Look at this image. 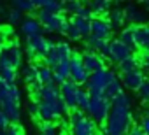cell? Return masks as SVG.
<instances>
[{
    "label": "cell",
    "mask_w": 149,
    "mask_h": 135,
    "mask_svg": "<svg viewBox=\"0 0 149 135\" xmlns=\"http://www.w3.org/2000/svg\"><path fill=\"white\" fill-rule=\"evenodd\" d=\"M68 123H70V135H98L97 125L86 116V112L79 109L68 111Z\"/></svg>",
    "instance_id": "5"
},
{
    "label": "cell",
    "mask_w": 149,
    "mask_h": 135,
    "mask_svg": "<svg viewBox=\"0 0 149 135\" xmlns=\"http://www.w3.org/2000/svg\"><path fill=\"white\" fill-rule=\"evenodd\" d=\"M11 126H13V123H11L9 116H7L2 109H0V133H2V132H7Z\"/></svg>",
    "instance_id": "37"
},
{
    "label": "cell",
    "mask_w": 149,
    "mask_h": 135,
    "mask_svg": "<svg viewBox=\"0 0 149 135\" xmlns=\"http://www.w3.org/2000/svg\"><path fill=\"white\" fill-rule=\"evenodd\" d=\"M65 37L72 42V40H81V35H79V32L74 28L72 25H70V21H68V30H67V33H65Z\"/></svg>",
    "instance_id": "40"
},
{
    "label": "cell",
    "mask_w": 149,
    "mask_h": 135,
    "mask_svg": "<svg viewBox=\"0 0 149 135\" xmlns=\"http://www.w3.org/2000/svg\"><path fill=\"white\" fill-rule=\"evenodd\" d=\"M88 7H90V11L93 13L95 18H105V14L111 11L112 4L107 2V0H95V2L88 4Z\"/></svg>",
    "instance_id": "25"
},
{
    "label": "cell",
    "mask_w": 149,
    "mask_h": 135,
    "mask_svg": "<svg viewBox=\"0 0 149 135\" xmlns=\"http://www.w3.org/2000/svg\"><path fill=\"white\" fill-rule=\"evenodd\" d=\"M37 81L46 86V84H54V79H53V69L47 67L46 63H39L37 65Z\"/></svg>",
    "instance_id": "26"
},
{
    "label": "cell",
    "mask_w": 149,
    "mask_h": 135,
    "mask_svg": "<svg viewBox=\"0 0 149 135\" xmlns=\"http://www.w3.org/2000/svg\"><path fill=\"white\" fill-rule=\"evenodd\" d=\"M132 128H133L132 111L112 105V109H111V112L104 123V133L102 135H128Z\"/></svg>",
    "instance_id": "3"
},
{
    "label": "cell",
    "mask_w": 149,
    "mask_h": 135,
    "mask_svg": "<svg viewBox=\"0 0 149 135\" xmlns=\"http://www.w3.org/2000/svg\"><path fill=\"white\" fill-rule=\"evenodd\" d=\"M76 16H79V18H83V19H88V21H91L95 16H93V13L90 11V7H88V4H83V7L77 11V14Z\"/></svg>",
    "instance_id": "39"
},
{
    "label": "cell",
    "mask_w": 149,
    "mask_h": 135,
    "mask_svg": "<svg viewBox=\"0 0 149 135\" xmlns=\"http://www.w3.org/2000/svg\"><path fill=\"white\" fill-rule=\"evenodd\" d=\"M53 79H54L56 86H60V84H63L65 81L70 79V65H68V61L58 63L54 67V69H53Z\"/></svg>",
    "instance_id": "21"
},
{
    "label": "cell",
    "mask_w": 149,
    "mask_h": 135,
    "mask_svg": "<svg viewBox=\"0 0 149 135\" xmlns=\"http://www.w3.org/2000/svg\"><path fill=\"white\" fill-rule=\"evenodd\" d=\"M53 47H54V42L46 35L26 39V54L30 60H44Z\"/></svg>",
    "instance_id": "8"
},
{
    "label": "cell",
    "mask_w": 149,
    "mask_h": 135,
    "mask_svg": "<svg viewBox=\"0 0 149 135\" xmlns=\"http://www.w3.org/2000/svg\"><path fill=\"white\" fill-rule=\"evenodd\" d=\"M118 40H119L121 44H125L126 47H130V49L133 51V49H135V26L128 25V26H125L123 30H119Z\"/></svg>",
    "instance_id": "24"
},
{
    "label": "cell",
    "mask_w": 149,
    "mask_h": 135,
    "mask_svg": "<svg viewBox=\"0 0 149 135\" xmlns=\"http://www.w3.org/2000/svg\"><path fill=\"white\" fill-rule=\"evenodd\" d=\"M128 135H144V133L140 132V128H139L137 125H133V128L130 130V133H128Z\"/></svg>",
    "instance_id": "46"
},
{
    "label": "cell",
    "mask_w": 149,
    "mask_h": 135,
    "mask_svg": "<svg viewBox=\"0 0 149 135\" xmlns=\"http://www.w3.org/2000/svg\"><path fill=\"white\" fill-rule=\"evenodd\" d=\"M116 77H118L116 72L112 69H109V67H105V69H102L95 74H90V79L86 83V91L90 93L91 98H105V91Z\"/></svg>",
    "instance_id": "4"
},
{
    "label": "cell",
    "mask_w": 149,
    "mask_h": 135,
    "mask_svg": "<svg viewBox=\"0 0 149 135\" xmlns=\"http://www.w3.org/2000/svg\"><path fill=\"white\" fill-rule=\"evenodd\" d=\"M19 28H21V33H23L26 39H33V37H39V35L44 33V28H42V25L39 23V19H37V18H32V16L23 18Z\"/></svg>",
    "instance_id": "17"
},
{
    "label": "cell",
    "mask_w": 149,
    "mask_h": 135,
    "mask_svg": "<svg viewBox=\"0 0 149 135\" xmlns=\"http://www.w3.org/2000/svg\"><path fill=\"white\" fill-rule=\"evenodd\" d=\"M112 105L114 107H123V109H130L132 107V98H130V95L123 90L114 100H112Z\"/></svg>",
    "instance_id": "32"
},
{
    "label": "cell",
    "mask_w": 149,
    "mask_h": 135,
    "mask_svg": "<svg viewBox=\"0 0 149 135\" xmlns=\"http://www.w3.org/2000/svg\"><path fill=\"white\" fill-rule=\"evenodd\" d=\"M144 7H146V9L149 11V0H147V2H144Z\"/></svg>",
    "instance_id": "47"
},
{
    "label": "cell",
    "mask_w": 149,
    "mask_h": 135,
    "mask_svg": "<svg viewBox=\"0 0 149 135\" xmlns=\"http://www.w3.org/2000/svg\"><path fill=\"white\" fill-rule=\"evenodd\" d=\"M107 21L111 25L112 30H123L126 21H125V11L119 4H116L114 7H111V11L107 13Z\"/></svg>",
    "instance_id": "19"
},
{
    "label": "cell",
    "mask_w": 149,
    "mask_h": 135,
    "mask_svg": "<svg viewBox=\"0 0 149 135\" xmlns=\"http://www.w3.org/2000/svg\"><path fill=\"white\" fill-rule=\"evenodd\" d=\"M7 42H9V40H7V32L0 28V51L6 47V44H7Z\"/></svg>",
    "instance_id": "44"
},
{
    "label": "cell",
    "mask_w": 149,
    "mask_h": 135,
    "mask_svg": "<svg viewBox=\"0 0 149 135\" xmlns=\"http://www.w3.org/2000/svg\"><path fill=\"white\" fill-rule=\"evenodd\" d=\"M72 54H74V49H72L70 42H67V40H60V42H56L54 47L47 53V56L44 58V63H46L47 67H51V69H54L58 63L70 61Z\"/></svg>",
    "instance_id": "9"
},
{
    "label": "cell",
    "mask_w": 149,
    "mask_h": 135,
    "mask_svg": "<svg viewBox=\"0 0 149 135\" xmlns=\"http://www.w3.org/2000/svg\"><path fill=\"white\" fill-rule=\"evenodd\" d=\"M123 11H125V21H126L128 25H132V26L147 25V16H146V13L140 11L139 6H135V4H126V6L123 7Z\"/></svg>",
    "instance_id": "16"
},
{
    "label": "cell",
    "mask_w": 149,
    "mask_h": 135,
    "mask_svg": "<svg viewBox=\"0 0 149 135\" xmlns=\"http://www.w3.org/2000/svg\"><path fill=\"white\" fill-rule=\"evenodd\" d=\"M139 128H140V132H142L144 135H149V112L142 116V119H140V125H139Z\"/></svg>",
    "instance_id": "41"
},
{
    "label": "cell",
    "mask_w": 149,
    "mask_h": 135,
    "mask_svg": "<svg viewBox=\"0 0 149 135\" xmlns=\"http://www.w3.org/2000/svg\"><path fill=\"white\" fill-rule=\"evenodd\" d=\"M68 65H70V81L77 83L79 86H83V84L86 86V83H88V79H90V74H88V70L84 69L83 54L77 53V51H74V54H72Z\"/></svg>",
    "instance_id": "12"
},
{
    "label": "cell",
    "mask_w": 149,
    "mask_h": 135,
    "mask_svg": "<svg viewBox=\"0 0 149 135\" xmlns=\"http://www.w3.org/2000/svg\"><path fill=\"white\" fill-rule=\"evenodd\" d=\"M23 65V49L18 40H9L6 47L0 51V69H14L18 70Z\"/></svg>",
    "instance_id": "7"
},
{
    "label": "cell",
    "mask_w": 149,
    "mask_h": 135,
    "mask_svg": "<svg viewBox=\"0 0 149 135\" xmlns=\"http://www.w3.org/2000/svg\"><path fill=\"white\" fill-rule=\"evenodd\" d=\"M0 79L6 81L7 84H16L18 70H14V69H0Z\"/></svg>",
    "instance_id": "34"
},
{
    "label": "cell",
    "mask_w": 149,
    "mask_h": 135,
    "mask_svg": "<svg viewBox=\"0 0 149 135\" xmlns=\"http://www.w3.org/2000/svg\"><path fill=\"white\" fill-rule=\"evenodd\" d=\"M39 133L40 135H60V128H58L56 123L40 121L39 123Z\"/></svg>",
    "instance_id": "31"
},
{
    "label": "cell",
    "mask_w": 149,
    "mask_h": 135,
    "mask_svg": "<svg viewBox=\"0 0 149 135\" xmlns=\"http://www.w3.org/2000/svg\"><path fill=\"white\" fill-rule=\"evenodd\" d=\"M111 109H112V102H109L107 98H91L90 107L86 111V116L98 126V125L105 123Z\"/></svg>",
    "instance_id": "10"
},
{
    "label": "cell",
    "mask_w": 149,
    "mask_h": 135,
    "mask_svg": "<svg viewBox=\"0 0 149 135\" xmlns=\"http://www.w3.org/2000/svg\"><path fill=\"white\" fill-rule=\"evenodd\" d=\"M37 109H39V119L40 121H47V123H54L60 118L68 114V107L65 105L61 95H60V88L56 84H46L40 88V91L33 97Z\"/></svg>",
    "instance_id": "1"
},
{
    "label": "cell",
    "mask_w": 149,
    "mask_h": 135,
    "mask_svg": "<svg viewBox=\"0 0 149 135\" xmlns=\"http://www.w3.org/2000/svg\"><path fill=\"white\" fill-rule=\"evenodd\" d=\"M81 54H83V63H84V69L88 70V74H95V72H98V70H102V69L107 67V60L100 53L86 49Z\"/></svg>",
    "instance_id": "15"
},
{
    "label": "cell",
    "mask_w": 149,
    "mask_h": 135,
    "mask_svg": "<svg viewBox=\"0 0 149 135\" xmlns=\"http://www.w3.org/2000/svg\"><path fill=\"white\" fill-rule=\"evenodd\" d=\"M68 21H70V25H72L74 28L79 32L81 39H88V37L91 35V21L83 19V18H79V16H72Z\"/></svg>",
    "instance_id": "22"
},
{
    "label": "cell",
    "mask_w": 149,
    "mask_h": 135,
    "mask_svg": "<svg viewBox=\"0 0 149 135\" xmlns=\"http://www.w3.org/2000/svg\"><path fill=\"white\" fill-rule=\"evenodd\" d=\"M139 67H140L139 56L133 54V56L126 58L125 61H121V63L118 65V70H119V74H125V72H130V70H133V69H139Z\"/></svg>",
    "instance_id": "30"
},
{
    "label": "cell",
    "mask_w": 149,
    "mask_h": 135,
    "mask_svg": "<svg viewBox=\"0 0 149 135\" xmlns=\"http://www.w3.org/2000/svg\"><path fill=\"white\" fill-rule=\"evenodd\" d=\"M135 49L149 53V23L135 26Z\"/></svg>",
    "instance_id": "20"
},
{
    "label": "cell",
    "mask_w": 149,
    "mask_h": 135,
    "mask_svg": "<svg viewBox=\"0 0 149 135\" xmlns=\"http://www.w3.org/2000/svg\"><path fill=\"white\" fill-rule=\"evenodd\" d=\"M21 76H23V81L32 86L33 83H37V65L33 63H26L23 69H21Z\"/></svg>",
    "instance_id": "27"
},
{
    "label": "cell",
    "mask_w": 149,
    "mask_h": 135,
    "mask_svg": "<svg viewBox=\"0 0 149 135\" xmlns=\"http://www.w3.org/2000/svg\"><path fill=\"white\" fill-rule=\"evenodd\" d=\"M37 19L42 25L44 32H47V33L65 35L67 30H68V19L63 14H53V13H47V11L39 9L37 11Z\"/></svg>",
    "instance_id": "6"
},
{
    "label": "cell",
    "mask_w": 149,
    "mask_h": 135,
    "mask_svg": "<svg viewBox=\"0 0 149 135\" xmlns=\"http://www.w3.org/2000/svg\"><path fill=\"white\" fill-rule=\"evenodd\" d=\"M30 114H32L33 118H37V116H39V109H37V104H35V102L30 105Z\"/></svg>",
    "instance_id": "45"
},
{
    "label": "cell",
    "mask_w": 149,
    "mask_h": 135,
    "mask_svg": "<svg viewBox=\"0 0 149 135\" xmlns=\"http://www.w3.org/2000/svg\"><path fill=\"white\" fill-rule=\"evenodd\" d=\"M60 88V95L65 102V105L68 107V111H74V109H77V97H79V91H81V86L77 83H74V81H65L63 84L58 86Z\"/></svg>",
    "instance_id": "13"
},
{
    "label": "cell",
    "mask_w": 149,
    "mask_h": 135,
    "mask_svg": "<svg viewBox=\"0 0 149 135\" xmlns=\"http://www.w3.org/2000/svg\"><path fill=\"white\" fill-rule=\"evenodd\" d=\"M13 9L19 11L23 14V13H35V11H39V6H37V2H30V0H16V2H13Z\"/></svg>",
    "instance_id": "29"
},
{
    "label": "cell",
    "mask_w": 149,
    "mask_h": 135,
    "mask_svg": "<svg viewBox=\"0 0 149 135\" xmlns=\"http://www.w3.org/2000/svg\"><path fill=\"white\" fill-rule=\"evenodd\" d=\"M133 56V51L130 47H126L125 44H121L118 39H111L109 40V47H107V53H105V60L111 61L112 65H119L121 61H125L126 58Z\"/></svg>",
    "instance_id": "11"
},
{
    "label": "cell",
    "mask_w": 149,
    "mask_h": 135,
    "mask_svg": "<svg viewBox=\"0 0 149 135\" xmlns=\"http://www.w3.org/2000/svg\"><path fill=\"white\" fill-rule=\"evenodd\" d=\"M39 9L53 13V14H63V2H56V0H44V2H37Z\"/></svg>",
    "instance_id": "28"
},
{
    "label": "cell",
    "mask_w": 149,
    "mask_h": 135,
    "mask_svg": "<svg viewBox=\"0 0 149 135\" xmlns=\"http://www.w3.org/2000/svg\"><path fill=\"white\" fill-rule=\"evenodd\" d=\"M139 97L142 102H149V77H146V81L142 83V86L139 88Z\"/></svg>",
    "instance_id": "36"
},
{
    "label": "cell",
    "mask_w": 149,
    "mask_h": 135,
    "mask_svg": "<svg viewBox=\"0 0 149 135\" xmlns=\"http://www.w3.org/2000/svg\"><path fill=\"white\" fill-rule=\"evenodd\" d=\"M84 44L90 51H95V53H100L102 56H105L107 53V47H109V40L105 39H98V37H93L90 35L88 39H84Z\"/></svg>",
    "instance_id": "23"
},
{
    "label": "cell",
    "mask_w": 149,
    "mask_h": 135,
    "mask_svg": "<svg viewBox=\"0 0 149 135\" xmlns=\"http://www.w3.org/2000/svg\"><path fill=\"white\" fill-rule=\"evenodd\" d=\"M139 61H140V69L149 72V53H142L139 56Z\"/></svg>",
    "instance_id": "42"
},
{
    "label": "cell",
    "mask_w": 149,
    "mask_h": 135,
    "mask_svg": "<svg viewBox=\"0 0 149 135\" xmlns=\"http://www.w3.org/2000/svg\"><path fill=\"white\" fill-rule=\"evenodd\" d=\"M6 135H25V130H23L19 125H13V126L6 132Z\"/></svg>",
    "instance_id": "43"
},
{
    "label": "cell",
    "mask_w": 149,
    "mask_h": 135,
    "mask_svg": "<svg viewBox=\"0 0 149 135\" xmlns=\"http://www.w3.org/2000/svg\"><path fill=\"white\" fill-rule=\"evenodd\" d=\"M111 33H112V28H111L107 18H93L91 19V35L93 37L111 40Z\"/></svg>",
    "instance_id": "18"
},
{
    "label": "cell",
    "mask_w": 149,
    "mask_h": 135,
    "mask_svg": "<svg viewBox=\"0 0 149 135\" xmlns=\"http://www.w3.org/2000/svg\"><path fill=\"white\" fill-rule=\"evenodd\" d=\"M119 81L123 84V88L130 90V91H139V88L142 86V83L146 81V74L144 70L140 69H133L130 72H125V74H119Z\"/></svg>",
    "instance_id": "14"
},
{
    "label": "cell",
    "mask_w": 149,
    "mask_h": 135,
    "mask_svg": "<svg viewBox=\"0 0 149 135\" xmlns=\"http://www.w3.org/2000/svg\"><path fill=\"white\" fill-rule=\"evenodd\" d=\"M81 7H83V2H77V0H72V2H63V13H68V14H72V16H76Z\"/></svg>",
    "instance_id": "35"
},
{
    "label": "cell",
    "mask_w": 149,
    "mask_h": 135,
    "mask_svg": "<svg viewBox=\"0 0 149 135\" xmlns=\"http://www.w3.org/2000/svg\"><path fill=\"white\" fill-rule=\"evenodd\" d=\"M23 21V14L16 9H11L9 11V25H21Z\"/></svg>",
    "instance_id": "38"
},
{
    "label": "cell",
    "mask_w": 149,
    "mask_h": 135,
    "mask_svg": "<svg viewBox=\"0 0 149 135\" xmlns=\"http://www.w3.org/2000/svg\"><path fill=\"white\" fill-rule=\"evenodd\" d=\"M0 109H2L13 125H18L21 119V90L18 84H7L0 79Z\"/></svg>",
    "instance_id": "2"
},
{
    "label": "cell",
    "mask_w": 149,
    "mask_h": 135,
    "mask_svg": "<svg viewBox=\"0 0 149 135\" xmlns=\"http://www.w3.org/2000/svg\"><path fill=\"white\" fill-rule=\"evenodd\" d=\"M90 102H91L90 93H88L86 90H83V88H81L79 97H77V109H79V111H83V112H86V111H88V107H90Z\"/></svg>",
    "instance_id": "33"
}]
</instances>
